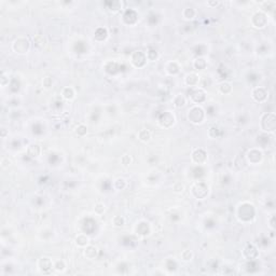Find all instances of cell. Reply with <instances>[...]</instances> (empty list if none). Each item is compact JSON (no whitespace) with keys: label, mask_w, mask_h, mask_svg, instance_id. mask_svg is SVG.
I'll return each mask as SVG.
<instances>
[{"label":"cell","mask_w":276,"mask_h":276,"mask_svg":"<svg viewBox=\"0 0 276 276\" xmlns=\"http://www.w3.org/2000/svg\"><path fill=\"white\" fill-rule=\"evenodd\" d=\"M113 224L116 225V227H122V225L124 224V218H122V217L120 216H116L113 218Z\"/></svg>","instance_id":"cell-4"},{"label":"cell","mask_w":276,"mask_h":276,"mask_svg":"<svg viewBox=\"0 0 276 276\" xmlns=\"http://www.w3.org/2000/svg\"><path fill=\"white\" fill-rule=\"evenodd\" d=\"M138 137H139V139L142 140V142H148V140H150V138H151V134H150V132H148L147 130H142L139 132Z\"/></svg>","instance_id":"cell-2"},{"label":"cell","mask_w":276,"mask_h":276,"mask_svg":"<svg viewBox=\"0 0 276 276\" xmlns=\"http://www.w3.org/2000/svg\"><path fill=\"white\" fill-rule=\"evenodd\" d=\"M76 243L79 246H85V245L88 244V238L86 236H84V235H79L76 238Z\"/></svg>","instance_id":"cell-3"},{"label":"cell","mask_w":276,"mask_h":276,"mask_svg":"<svg viewBox=\"0 0 276 276\" xmlns=\"http://www.w3.org/2000/svg\"><path fill=\"white\" fill-rule=\"evenodd\" d=\"M17 43H25V44H24V49H23V51H24V52H23V53H25V52L28 50V45H29V44H28V40H27V39H19V40H16V41H15V42L13 43V47H16ZM19 45H20V48H21L22 45H23V44H19ZM20 48H16V49H14V51L16 50V53H19L20 50H21Z\"/></svg>","instance_id":"cell-1"}]
</instances>
